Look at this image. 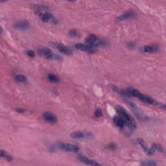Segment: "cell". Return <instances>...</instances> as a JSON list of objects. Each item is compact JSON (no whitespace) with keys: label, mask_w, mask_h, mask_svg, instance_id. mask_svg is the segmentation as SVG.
<instances>
[{"label":"cell","mask_w":166,"mask_h":166,"mask_svg":"<svg viewBox=\"0 0 166 166\" xmlns=\"http://www.w3.org/2000/svg\"><path fill=\"white\" fill-rule=\"evenodd\" d=\"M90 135L89 133L83 132V131H75L71 133L70 137L73 139H83L88 137Z\"/></svg>","instance_id":"cell-12"},{"label":"cell","mask_w":166,"mask_h":166,"mask_svg":"<svg viewBox=\"0 0 166 166\" xmlns=\"http://www.w3.org/2000/svg\"><path fill=\"white\" fill-rule=\"evenodd\" d=\"M127 92L129 95H131L133 97H137V98H138L140 100L142 101L144 103H146L151 104V105L156 106L159 107V108H161V109L162 108H163V109H165L164 104L157 102V101H155L153 98H152V97H151L148 95L143 94L139 90H136L135 88H129L127 90Z\"/></svg>","instance_id":"cell-1"},{"label":"cell","mask_w":166,"mask_h":166,"mask_svg":"<svg viewBox=\"0 0 166 166\" xmlns=\"http://www.w3.org/2000/svg\"><path fill=\"white\" fill-rule=\"evenodd\" d=\"M140 51L143 53H154L158 51L157 47L153 46H149V45H146L143 46L140 48Z\"/></svg>","instance_id":"cell-14"},{"label":"cell","mask_w":166,"mask_h":166,"mask_svg":"<svg viewBox=\"0 0 166 166\" xmlns=\"http://www.w3.org/2000/svg\"><path fill=\"white\" fill-rule=\"evenodd\" d=\"M136 141H137V143H138V145H140V147L142 148V149L146 154L149 156L153 155L154 154V151L151 148H149L148 147L147 144L146 143V142L143 139L138 138Z\"/></svg>","instance_id":"cell-9"},{"label":"cell","mask_w":166,"mask_h":166,"mask_svg":"<svg viewBox=\"0 0 166 166\" xmlns=\"http://www.w3.org/2000/svg\"><path fill=\"white\" fill-rule=\"evenodd\" d=\"M116 111L123 120L126 126H127L131 130H135L136 129V121L127 111L120 106H118L116 107Z\"/></svg>","instance_id":"cell-2"},{"label":"cell","mask_w":166,"mask_h":166,"mask_svg":"<svg viewBox=\"0 0 166 166\" xmlns=\"http://www.w3.org/2000/svg\"><path fill=\"white\" fill-rule=\"evenodd\" d=\"M75 47L76 49H77V50L89 53H94L95 51L94 47L88 44H83L79 43V44H76L75 45Z\"/></svg>","instance_id":"cell-8"},{"label":"cell","mask_w":166,"mask_h":166,"mask_svg":"<svg viewBox=\"0 0 166 166\" xmlns=\"http://www.w3.org/2000/svg\"><path fill=\"white\" fill-rule=\"evenodd\" d=\"M42 116H43V118L44 119V120L48 123H50L53 124L57 121L56 116L54 114H53L50 112H44Z\"/></svg>","instance_id":"cell-10"},{"label":"cell","mask_w":166,"mask_h":166,"mask_svg":"<svg viewBox=\"0 0 166 166\" xmlns=\"http://www.w3.org/2000/svg\"><path fill=\"white\" fill-rule=\"evenodd\" d=\"M14 27L16 29H18V30L24 31V30H27V29L30 27V24H29V22L27 21H24V20L19 21L14 24Z\"/></svg>","instance_id":"cell-13"},{"label":"cell","mask_w":166,"mask_h":166,"mask_svg":"<svg viewBox=\"0 0 166 166\" xmlns=\"http://www.w3.org/2000/svg\"><path fill=\"white\" fill-rule=\"evenodd\" d=\"M57 147L61 150L73 153H77L79 151V147L78 146L71 143H59L57 145Z\"/></svg>","instance_id":"cell-4"},{"label":"cell","mask_w":166,"mask_h":166,"mask_svg":"<svg viewBox=\"0 0 166 166\" xmlns=\"http://www.w3.org/2000/svg\"><path fill=\"white\" fill-rule=\"evenodd\" d=\"M114 122L115 124V125L120 129H123L125 125L123 120L120 116H115L114 118Z\"/></svg>","instance_id":"cell-16"},{"label":"cell","mask_w":166,"mask_h":166,"mask_svg":"<svg viewBox=\"0 0 166 166\" xmlns=\"http://www.w3.org/2000/svg\"><path fill=\"white\" fill-rule=\"evenodd\" d=\"M85 42L86 44L89 45L94 48L99 47H104L107 44L106 41L103 40L102 38H99V36H96L95 35H90L88 36L86 38Z\"/></svg>","instance_id":"cell-3"},{"label":"cell","mask_w":166,"mask_h":166,"mask_svg":"<svg viewBox=\"0 0 166 166\" xmlns=\"http://www.w3.org/2000/svg\"><path fill=\"white\" fill-rule=\"evenodd\" d=\"M36 14L38 15V16L40 18L42 21L44 22H48L49 21H53L55 22V18L53 17V15L48 11H44V12H41V11H35Z\"/></svg>","instance_id":"cell-7"},{"label":"cell","mask_w":166,"mask_h":166,"mask_svg":"<svg viewBox=\"0 0 166 166\" xmlns=\"http://www.w3.org/2000/svg\"><path fill=\"white\" fill-rule=\"evenodd\" d=\"M16 110L17 112H18L19 113H23L25 112V109H22V108H16Z\"/></svg>","instance_id":"cell-25"},{"label":"cell","mask_w":166,"mask_h":166,"mask_svg":"<svg viewBox=\"0 0 166 166\" xmlns=\"http://www.w3.org/2000/svg\"><path fill=\"white\" fill-rule=\"evenodd\" d=\"M38 54L40 56L47 58V59H57V56L53 53V52L48 48H40L38 50Z\"/></svg>","instance_id":"cell-5"},{"label":"cell","mask_w":166,"mask_h":166,"mask_svg":"<svg viewBox=\"0 0 166 166\" xmlns=\"http://www.w3.org/2000/svg\"><path fill=\"white\" fill-rule=\"evenodd\" d=\"M142 165H157V163L153 161V160H151V161H147V162H145L142 163Z\"/></svg>","instance_id":"cell-22"},{"label":"cell","mask_w":166,"mask_h":166,"mask_svg":"<svg viewBox=\"0 0 166 166\" xmlns=\"http://www.w3.org/2000/svg\"><path fill=\"white\" fill-rule=\"evenodd\" d=\"M1 157L2 158H3L4 159H5L8 162H11L13 160V158L12 156L10 154L8 153H7V151H5L3 149L1 150Z\"/></svg>","instance_id":"cell-17"},{"label":"cell","mask_w":166,"mask_h":166,"mask_svg":"<svg viewBox=\"0 0 166 166\" xmlns=\"http://www.w3.org/2000/svg\"><path fill=\"white\" fill-rule=\"evenodd\" d=\"M27 55L29 56V57H31V58H33L35 56V53L34 51L33 50H28L27 51Z\"/></svg>","instance_id":"cell-24"},{"label":"cell","mask_w":166,"mask_h":166,"mask_svg":"<svg viewBox=\"0 0 166 166\" xmlns=\"http://www.w3.org/2000/svg\"><path fill=\"white\" fill-rule=\"evenodd\" d=\"M78 158H79L82 162L85 163L86 165H93V166H97V165H101V164L98 162H97L96 161L92 160L90 158H87L84 155H79L78 157Z\"/></svg>","instance_id":"cell-11"},{"label":"cell","mask_w":166,"mask_h":166,"mask_svg":"<svg viewBox=\"0 0 166 166\" xmlns=\"http://www.w3.org/2000/svg\"><path fill=\"white\" fill-rule=\"evenodd\" d=\"M95 115L97 117V118H100L103 115V112L101 109H97L95 112Z\"/></svg>","instance_id":"cell-23"},{"label":"cell","mask_w":166,"mask_h":166,"mask_svg":"<svg viewBox=\"0 0 166 166\" xmlns=\"http://www.w3.org/2000/svg\"><path fill=\"white\" fill-rule=\"evenodd\" d=\"M50 44L51 47L56 49L58 51H60L63 54H65L66 55H70L72 54V51L70 50V48L67 47L63 44L58 42H50Z\"/></svg>","instance_id":"cell-6"},{"label":"cell","mask_w":166,"mask_h":166,"mask_svg":"<svg viewBox=\"0 0 166 166\" xmlns=\"http://www.w3.org/2000/svg\"><path fill=\"white\" fill-rule=\"evenodd\" d=\"M47 79L50 81V82L53 83H58L60 82V79L57 76L54 74L50 73L47 75Z\"/></svg>","instance_id":"cell-18"},{"label":"cell","mask_w":166,"mask_h":166,"mask_svg":"<svg viewBox=\"0 0 166 166\" xmlns=\"http://www.w3.org/2000/svg\"><path fill=\"white\" fill-rule=\"evenodd\" d=\"M151 149L154 151H158L160 153H164V149L162 146L158 143H153L152 145Z\"/></svg>","instance_id":"cell-19"},{"label":"cell","mask_w":166,"mask_h":166,"mask_svg":"<svg viewBox=\"0 0 166 166\" xmlns=\"http://www.w3.org/2000/svg\"><path fill=\"white\" fill-rule=\"evenodd\" d=\"M14 79L18 83H25L27 81L26 77L23 75H17L14 77Z\"/></svg>","instance_id":"cell-20"},{"label":"cell","mask_w":166,"mask_h":166,"mask_svg":"<svg viewBox=\"0 0 166 166\" xmlns=\"http://www.w3.org/2000/svg\"><path fill=\"white\" fill-rule=\"evenodd\" d=\"M69 35L72 37H75V36H77L78 35H79V33H78V31L75 30V29H73V30L70 31Z\"/></svg>","instance_id":"cell-21"},{"label":"cell","mask_w":166,"mask_h":166,"mask_svg":"<svg viewBox=\"0 0 166 166\" xmlns=\"http://www.w3.org/2000/svg\"><path fill=\"white\" fill-rule=\"evenodd\" d=\"M134 15L133 12L132 11H127L126 12L120 16H118V17L116 18V20L118 21V22H121L123 20H125L126 19H129L130 18H131L132 16Z\"/></svg>","instance_id":"cell-15"}]
</instances>
